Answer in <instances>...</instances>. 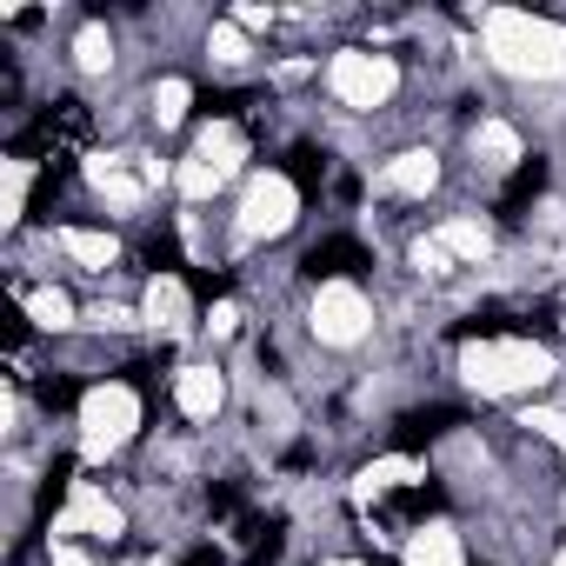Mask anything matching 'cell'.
<instances>
[{"label": "cell", "instance_id": "9c48e42d", "mask_svg": "<svg viewBox=\"0 0 566 566\" xmlns=\"http://www.w3.org/2000/svg\"><path fill=\"white\" fill-rule=\"evenodd\" d=\"M440 180H447L440 147H433V140H407V147H394V154L380 160L374 193H380V200H400V207H420V200L440 193Z\"/></svg>", "mask_w": 566, "mask_h": 566}, {"label": "cell", "instance_id": "d6986e66", "mask_svg": "<svg viewBox=\"0 0 566 566\" xmlns=\"http://www.w3.org/2000/svg\"><path fill=\"white\" fill-rule=\"evenodd\" d=\"M28 193H34V160L8 154V160H0V227H8V233L28 227Z\"/></svg>", "mask_w": 566, "mask_h": 566}, {"label": "cell", "instance_id": "7c38bea8", "mask_svg": "<svg viewBox=\"0 0 566 566\" xmlns=\"http://www.w3.org/2000/svg\"><path fill=\"white\" fill-rule=\"evenodd\" d=\"M54 247H61V260L74 266V273H87V280H107L120 260H127V240L114 233V227H87V220H61L54 233H48Z\"/></svg>", "mask_w": 566, "mask_h": 566}, {"label": "cell", "instance_id": "ffe728a7", "mask_svg": "<svg viewBox=\"0 0 566 566\" xmlns=\"http://www.w3.org/2000/svg\"><path fill=\"white\" fill-rule=\"evenodd\" d=\"M200 334H207L213 347H227V340H240V334H247V307H240L233 294H220V301H207V307H200Z\"/></svg>", "mask_w": 566, "mask_h": 566}, {"label": "cell", "instance_id": "e0dca14e", "mask_svg": "<svg viewBox=\"0 0 566 566\" xmlns=\"http://www.w3.org/2000/svg\"><path fill=\"white\" fill-rule=\"evenodd\" d=\"M400 566H467V539L453 520H420L400 546Z\"/></svg>", "mask_w": 566, "mask_h": 566}, {"label": "cell", "instance_id": "7a4b0ae2", "mask_svg": "<svg viewBox=\"0 0 566 566\" xmlns=\"http://www.w3.org/2000/svg\"><path fill=\"white\" fill-rule=\"evenodd\" d=\"M480 34V54L493 74L526 81V87H553L566 81V21L559 14H533V8H480L467 14Z\"/></svg>", "mask_w": 566, "mask_h": 566}, {"label": "cell", "instance_id": "30bf717a", "mask_svg": "<svg viewBox=\"0 0 566 566\" xmlns=\"http://www.w3.org/2000/svg\"><path fill=\"white\" fill-rule=\"evenodd\" d=\"M467 160H473V174H480V180L506 187V180H513L533 154H526L520 120H506V114H480V120L467 127Z\"/></svg>", "mask_w": 566, "mask_h": 566}, {"label": "cell", "instance_id": "8992f818", "mask_svg": "<svg viewBox=\"0 0 566 566\" xmlns=\"http://www.w3.org/2000/svg\"><path fill=\"white\" fill-rule=\"evenodd\" d=\"M380 327V307L367 294V280H321L307 294V340L327 347V354H354L367 347Z\"/></svg>", "mask_w": 566, "mask_h": 566}, {"label": "cell", "instance_id": "8fae6325", "mask_svg": "<svg viewBox=\"0 0 566 566\" xmlns=\"http://www.w3.org/2000/svg\"><path fill=\"white\" fill-rule=\"evenodd\" d=\"M227 400H233V380H227L220 360H180V367H174V413H180L193 433L213 427V420L227 413Z\"/></svg>", "mask_w": 566, "mask_h": 566}, {"label": "cell", "instance_id": "2e32d148", "mask_svg": "<svg viewBox=\"0 0 566 566\" xmlns=\"http://www.w3.org/2000/svg\"><path fill=\"white\" fill-rule=\"evenodd\" d=\"M200 54H207V67H213V74H247V67L260 61L253 34H247L233 14H220V21H200Z\"/></svg>", "mask_w": 566, "mask_h": 566}, {"label": "cell", "instance_id": "44dd1931", "mask_svg": "<svg viewBox=\"0 0 566 566\" xmlns=\"http://www.w3.org/2000/svg\"><path fill=\"white\" fill-rule=\"evenodd\" d=\"M48 566H107L101 546H81V539H48Z\"/></svg>", "mask_w": 566, "mask_h": 566}, {"label": "cell", "instance_id": "7402d4cb", "mask_svg": "<svg viewBox=\"0 0 566 566\" xmlns=\"http://www.w3.org/2000/svg\"><path fill=\"white\" fill-rule=\"evenodd\" d=\"M314 566H374V559H347V553H334V559H314Z\"/></svg>", "mask_w": 566, "mask_h": 566}, {"label": "cell", "instance_id": "5b68a950", "mask_svg": "<svg viewBox=\"0 0 566 566\" xmlns=\"http://www.w3.org/2000/svg\"><path fill=\"white\" fill-rule=\"evenodd\" d=\"M321 87H327V101H334L340 114L374 120V114H387V107L400 101L407 67H400V54H394V48H374V41H340V48L327 54V67H321Z\"/></svg>", "mask_w": 566, "mask_h": 566}, {"label": "cell", "instance_id": "3957f363", "mask_svg": "<svg viewBox=\"0 0 566 566\" xmlns=\"http://www.w3.org/2000/svg\"><path fill=\"white\" fill-rule=\"evenodd\" d=\"M140 427H147V400H140L134 380L107 374V380H87L74 394V453H81V467L120 460L127 447H140Z\"/></svg>", "mask_w": 566, "mask_h": 566}, {"label": "cell", "instance_id": "ac0fdd59", "mask_svg": "<svg viewBox=\"0 0 566 566\" xmlns=\"http://www.w3.org/2000/svg\"><path fill=\"white\" fill-rule=\"evenodd\" d=\"M67 61H74V74H81V81H101V74H114V67H120V34H114L107 21H81V28H74V41H67Z\"/></svg>", "mask_w": 566, "mask_h": 566}, {"label": "cell", "instance_id": "ba28073f", "mask_svg": "<svg viewBox=\"0 0 566 566\" xmlns=\"http://www.w3.org/2000/svg\"><path fill=\"white\" fill-rule=\"evenodd\" d=\"M140 321H147V340H160V347H180V340H193V334H200L193 287H187L174 266H160V273H147V280H140Z\"/></svg>", "mask_w": 566, "mask_h": 566}, {"label": "cell", "instance_id": "52a82bcc", "mask_svg": "<svg viewBox=\"0 0 566 566\" xmlns=\"http://www.w3.org/2000/svg\"><path fill=\"white\" fill-rule=\"evenodd\" d=\"M134 533V513H127V500L120 493H107L101 480H67V493L54 500V513H48V539H81V546H120Z\"/></svg>", "mask_w": 566, "mask_h": 566}, {"label": "cell", "instance_id": "9a60e30c", "mask_svg": "<svg viewBox=\"0 0 566 566\" xmlns=\"http://www.w3.org/2000/svg\"><path fill=\"white\" fill-rule=\"evenodd\" d=\"M193 81L187 74H160V81H147V94H140V120H147V134H180L187 120H193Z\"/></svg>", "mask_w": 566, "mask_h": 566}, {"label": "cell", "instance_id": "277c9868", "mask_svg": "<svg viewBox=\"0 0 566 566\" xmlns=\"http://www.w3.org/2000/svg\"><path fill=\"white\" fill-rule=\"evenodd\" d=\"M301 213H307V187H301L287 167H253V174L240 180L233 213H227V260L287 240V233L301 227Z\"/></svg>", "mask_w": 566, "mask_h": 566}, {"label": "cell", "instance_id": "6da1fadb", "mask_svg": "<svg viewBox=\"0 0 566 566\" xmlns=\"http://www.w3.org/2000/svg\"><path fill=\"white\" fill-rule=\"evenodd\" d=\"M453 374L473 400H539L559 387V354L539 347L533 334H467L453 354Z\"/></svg>", "mask_w": 566, "mask_h": 566}, {"label": "cell", "instance_id": "4fadbf2b", "mask_svg": "<svg viewBox=\"0 0 566 566\" xmlns=\"http://www.w3.org/2000/svg\"><path fill=\"white\" fill-rule=\"evenodd\" d=\"M433 233H440V247L460 260V273H467V266H493V260H500V227H493L486 213H447Z\"/></svg>", "mask_w": 566, "mask_h": 566}, {"label": "cell", "instance_id": "5bb4252c", "mask_svg": "<svg viewBox=\"0 0 566 566\" xmlns=\"http://www.w3.org/2000/svg\"><path fill=\"white\" fill-rule=\"evenodd\" d=\"M14 301H21V314H28L34 334H81V314L87 307L67 287H28V280H14Z\"/></svg>", "mask_w": 566, "mask_h": 566}]
</instances>
